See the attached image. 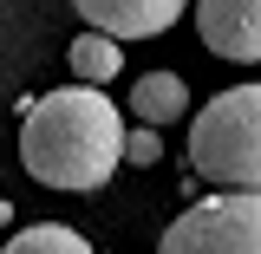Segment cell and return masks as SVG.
<instances>
[{
	"label": "cell",
	"mask_w": 261,
	"mask_h": 254,
	"mask_svg": "<svg viewBox=\"0 0 261 254\" xmlns=\"http://www.w3.org/2000/svg\"><path fill=\"white\" fill-rule=\"evenodd\" d=\"M190 170L216 189H261V85H228L196 111Z\"/></svg>",
	"instance_id": "obj_2"
},
{
	"label": "cell",
	"mask_w": 261,
	"mask_h": 254,
	"mask_svg": "<svg viewBox=\"0 0 261 254\" xmlns=\"http://www.w3.org/2000/svg\"><path fill=\"white\" fill-rule=\"evenodd\" d=\"M20 163L59 195H92L124 163V118L98 85H65L20 111Z\"/></svg>",
	"instance_id": "obj_1"
},
{
	"label": "cell",
	"mask_w": 261,
	"mask_h": 254,
	"mask_svg": "<svg viewBox=\"0 0 261 254\" xmlns=\"http://www.w3.org/2000/svg\"><path fill=\"white\" fill-rule=\"evenodd\" d=\"M0 254H92V241L65 222H27L13 241H0Z\"/></svg>",
	"instance_id": "obj_8"
},
{
	"label": "cell",
	"mask_w": 261,
	"mask_h": 254,
	"mask_svg": "<svg viewBox=\"0 0 261 254\" xmlns=\"http://www.w3.org/2000/svg\"><path fill=\"white\" fill-rule=\"evenodd\" d=\"M65 65H72L79 85H111V78L124 72V46H118L111 33H79L72 52H65Z\"/></svg>",
	"instance_id": "obj_7"
},
{
	"label": "cell",
	"mask_w": 261,
	"mask_h": 254,
	"mask_svg": "<svg viewBox=\"0 0 261 254\" xmlns=\"http://www.w3.org/2000/svg\"><path fill=\"white\" fill-rule=\"evenodd\" d=\"M196 33L216 59L261 65V0H196Z\"/></svg>",
	"instance_id": "obj_4"
},
{
	"label": "cell",
	"mask_w": 261,
	"mask_h": 254,
	"mask_svg": "<svg viewBox=\"0 0 261 254\" xmlns=\"http://www.w3.org/2000/svg\"><path fill=\"white\" fill-rule=\"evenodd\" d=\"M79 20L111 39H157L183 20V0H72Z\"/></svg>",
	"instance_id": "obj_5"
},
{
	"label": "cell",
	"mask_w": 261,
	"mask_h": 254,
	"mask_svg": "<svg viewBox=\"0 0 261 254\" xmlns=\"http://www.w3.org/2000/svg\"><path fill=\"white\" fill-rule=\"evenodd\" d=\"M183 104H190V85L176 72H144L130 85V118L137 124H170V118H183Z\"/></svg>",
	"instance_id": "obj_6"
},
{
	"label": "cell",
	"mask_w": 261,
	"mask_h": 254,
	"mask_svg": "<svg viewBox=\"0 0 261 254\" xmlns=\"http://www.w3.org/2000/svg\"><path fill=\"white\" fill-rule=\"evenodd\" d=\"M157 254H261V189H222L190 202L163 228Z\"/></svg>",
	"instance_id": "obj_3"
},
{
	"label": "cell",
	"mask_w": 261,
	"mask_h": 254,
	"mask_svg": "<svg viewBox=\"0 0 261 254\" xmlns=\"http://www.w3.org/2000/svg\"><path fill=\"white\" fill-rule=\"evenodd\" d=\"M124 157L137 163V170H150V163L163 157V137H157V124H137V130H130V137H124Z\"/></svg>",
	"instance_id": "obj_9"
}]
</instances>
